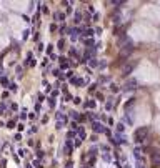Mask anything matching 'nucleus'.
Here are the masks:
<instances>
[{"label": "nucleus", "mask_w": 160, "mask_h": 168, "mask_svg": "<svg viewBox=\"0 0 160 168\" xmlns=\"http://www.w3.org/2000/svg\"><path fill=\"white\" fill-rule=\"evenodd\" d=\"M93 130H95V132H105V128H103V125L102 123H93Z\"/></svg>", "instance_id": "nucleus-4"}, {"label": "nucleus", "mask_w": 160, "mask_h": 168, "mask_svg": "<svg viewBox=\"0 0 160 168\" xmlns=\"http://www.w3.org/2000/svg\"><path fill=\"white\" fill-rule=\"evenodd\" d=\"M110 90H112V92H118L117 85H110Z\"/></svg>", "instance_id": "nucleus-11"}, {"label": "nucleus", "mask_w": 160, "mask_h": 168, "mask_svg": "<svg viewBox=\"0 0 160 168\" xmlns=\"http://www.w3.org/2000/svg\"><path fill=\"white\" fill-rule=\"evenodd\" d=\"M4 111H5V103H2V105H0V115L4 113Z\"/></svg>", "instance_id": "nucleus-10"}, {"label": "nucleus", "mask_w": 160, "mask_h": 168, "mask_svg": "<svg viewBox=\"0 0 160 168\" xmlns=\"http://www.w3.org/2000/svg\"><path fill=\"white\" fill-rule=\"evenodd\" d=\"M135 85H137L135 80H128V82L125 83V88H127V90H132V88H135Z\"/></svg>", "instance_id": "nucleus-3"}, {"label": "nucleus", "mask_w": 160, "mask_h": 168, "mask_svg": "<svg viewBox=\"0 0 160 168\" xmlns=\"http://www.w3.org/2000/svg\"><path fill=\"white\" fill-rule=\"evenodd\" d=\"M0 73H2V72H0Z\"/></svg>", "instance_id": "nucleus-14"}, {"label": "nucleus", "mask_w": 160, "mask_h": 168, "mask_svg": "<svg viewBox=\"0 0 160 168\" xmlns=\"http://www.w3.org/2000/svg\"><path fill=\"white\" fill-rule=\"evenodd\" d=\"M0 82H2V85H8V80L5 78V77H2V78H0Z\"/></svg>", "instance_id": "nucleus-6"}, {"label": "nucleus", "mask_w": 160, "mask_h": 168, "mask_svg": "<svg viewBox=\"0 0 160 168\" xmlns=\"http://www.w3.org/2000/svg\"><path fill=\"white\" fill-rule=\"evenodd\" d=\"M124 128H125V127L122 125V123H118V125H117V130H118V132H124Z\"/></svg>", "instance_id": "nucleus-9"}, {"label": "nucleus", "mask_w": 160, "mask_h": 168, "mask_svg": "<svg viewBox=\"0 0 160 168\" xmlns=\"http://www.w3.org/2000/svg\"><path fill=\"white\" fill-rule=\"evenodd\" d=\"M75 22H80V14H75Z\"/></svg>", "instance_id": "nucleus-12"}, {"label": "nucleus", "mask_w": 160, "mask_h": 168, "mask_svg": "<svg viewBox=\"0 0 160 168\" xmlns=\"http://www.w3.org/2000/svg\"><path fill=\"white\" fill-rule=\"evenodd\" d=\"M147 135H149V128H147V127H140V128L135 130V133H133V140L142 143L143 140L147 138Z\"/></svg>", "instance_id": "nucleus-1"}, {"label": "nucleus", "mask_w": 160, "mask_h": 168, "mask_svg": "<svg viewBox=\"0 0 160 168\" xmlns=\"http://www.w3.org/2000/svg\"><path fill=\"white\" fill-rule=\"evenodd\" d=\"M8 88H10L12 92H17V85H15V83H10V87H8Z\"/></svg>", "instance_id": "nucleus-7"}, {"label": "nucleus", "mask_w": 160, "mask_h": 168, "mask_svg": "<svg viewBox=\"0 0 160 168\" xmlns=\"http://www.w3.org/2000/svg\"><path fill=\"white\" fill-rule=\"evenodd\" d=\"M7 125H8L7 128H14V127H15V122H14V120H12V122H8V123H7Z\"/></svg>", "instance_id": "nucleus-8"}, {"label": "nucleus", "mask_w": 160, "mask_h": 168, "mask_svg": "<svg viewBox=\"0 0 160 168\" xmlns=\"http://www.w3.org/2000/svg\"><path fill=\"white\" fill-rule=\"evenodd\" d=\"M85 35H87V37H92V35H93V30H92V29L85 30Z\"/></svg>", "instance_id": "nucleus-5"}, {"label": "nucleus", "mask_w": 160, "mask_h": 168, "mask_svg": "<svg viewBox=\"0 0 160 168\" xmlns=\"http://www.w3.org/2000/svg\"><path fill=\"white\" fill-rule=\"evenodd\" d=\"M152 163L155 168H160V153L158 151H153L152 153Z\"/></svg>", "instance_id": "nucleus-2"}, {"label": "nucleus", "mask_w": 160, "mask_h": 168, "mask_svg": "<svg viewBox=\"0 0 160 168\" xmlns=\"http://www.w3.org/2000/svg\"><path fill=\"white\" fill-rule=\"evenodd\" d=\"M125 168H130V166H128V165H125Z\"/></svg>", "instance_id": "nucleus-13"}]
</instances>
